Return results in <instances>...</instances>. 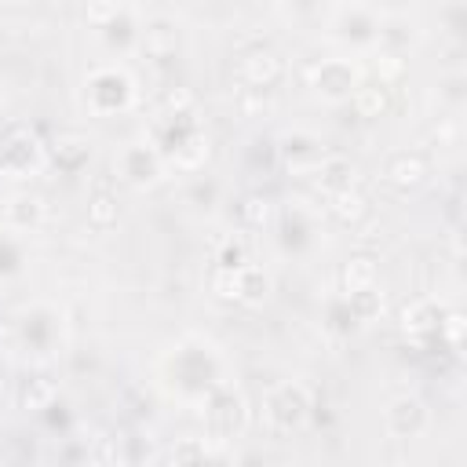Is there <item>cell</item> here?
Wrapping results in <instances>:
<instances>
[{"mask_svg": "<svg viewBox=\"0 0 467 467\" xmlns=\"http://www.w3.org/2000/svg\"><path fill=\"white\" fill-rule=\"evenodd\" d=\"M237 77L248 84V88H263L270 91L274 84H281L285 77V58L281 51H274L270 44H248L237 58Z\"/></svg>", "mask_w": 467, "mask_h": 467, "instance_id": "8992f818", "label": "cell"}, {"mask_svg": "<svg viewBox=\"0 0 467 467\" xmlns=\"http://www.w3.org/2000/svg\"><path fill=\"white\" fill-rule=\"evenodd\" d=\"M208 285H212V292H215L219 299L237 303V299H241V266H237V270H230V266H212Z\"/></svg>", "mask_w": 467, "mask_h": 467, "instance_id": "cb8c5ba5", "label": "cell"}, {"mask_svg": "<svg viewBox=\"0 0 467 467\" xmlns=\"http://www.w3.org/2000/svg\"><path fill=\"white\" fill-rule=\"evenodd\" d=\"M372 73H376L379 84H390V80H398L405 73V58L394 47H379V55L372 58Z\"/></svg>", "mask_w": 467, "mask_h": 467, "instance_id": "4316f807", "label": "cell"}, {"mask_svg": "<svg viewBox=\"0 0 467 467\" xmlns=\"http://www.w3.org/2000/svg\"><path fill=\"white\" fill-rule=\"evenodd\" d=\"M84 15H88V22H91V26L106 29L113 18H120V15H124V4H120V0H88V4H84Z\"/></svg>", "mask_w": 467, "mask_h": 467, "instance_id": "f546056e", "label": "cell"}, {"mask_svg": "<svg viewBox=\"0 0 467 467\" xmlns=\"http://www.w3.org/2000/svg\"><path fill=\"white\" fill-rule=\"evenodd\" d=\"M310 179H314V186L328 197L332 190H343V186L354 182V164H350L347 157H339V153H325V157L317 161V168L310 171Z\"/></svg>", "mask_w": 467, "mask_h": 467, "instance_id": "9a60e30c", "label": "cell"}, {"mask_svg": "<svg viewBox=\"0 0 467 467\" xmlns=\"http://www.w3.org/2000/svg\"><path fill=\"white\" fill-rule=\"evenodd\" d=\"M274 219V201L266 193H244L237 201V223L244 230H263Z\"/></svg>", "mask_w": 467, "mask_h": 467, "instance_id": "7402d4cb", "label": "cell"}, {"mask_svg": "<svg viewBox=\"0 0 467 467\" xmlns=\"http://www.w3.org/2000/svg\"><path fill=\"white\" fill-rule=\"evenodd\" d=\"M84 102L95 117H113V113H124L131 102H135V84L124 69H95L84 84Z\"/></svg>", "mask_w": 467, "mask_h": 467, "instance_id": "7a4b0ae2", "label": "cell"}, {"mask_svg": "<svg viewBox=\"0 0 467 467\" xmlns=\"http://www.w3.org/2000/svg\"><path fill=\"white\" fill-rule=\"evenodd\" d=\"M117 215H120L117 193H113L106 182H99V186L91 190V197H88V223L99 226V230H106V226L117 223Z\"/></svg>", "mask_w": 467, "mask_h": 467, "instance_id": "44dd1931", "label": "cell"}, {"mask_svg": "<svg viewBox=\"0 0 467 467\" xmlns=\"http://www.w3.org/2000/svg\"><path fill=\"white\" fill-rule=\"evenodd\" d=\"M204 423H208V434L212 441H230L244 431L248 423V409H244V398L237 390H230L226 383H219L208 398H204Z\"/></svg>", "mask_w": 467, "mask_h": 467, "instance_id": "277c9868", "label": "cell"}, {"mask_svg": "<svg viewBox=\"0 0 467 467\" xmlns=\"http://www.w3.org/2000/svg\"><path fill=\"white\" fill-rule=\"evenodd\" d=\"M387 431L394 438H416V434H423L427 431V405L420 398H409V394L394 398L390 409H387Z\"/></svg>", "mask_w": 467, "mask_h": 467, "instance_id": "4fadbf2b", "label": "cell"}, {"mask_svg": "<svg viewBox=\"0 0 467 467\" xmlns=\"http://www.w3.org/2000/svg\"><path fill=\"white\" fill-rule=\"evenodd\" d=\"M120 175L131 186H153L161 175V153L150 142H135L120 153Z\"/></svg>", "mask_w": 467, "mask_h": 467, "instance_id": "7c38bea8", "label": "cell"}, {"mask_svg": "<svg viewBox=\"0 0 467 467\" xmlns=\"http://www.w3.org/2000/svg\"><path fill=\"white\" fill-rule=\"evenodd\" d=\"M379 310H383V296H379L376 285H368L361 292H347V314L354 321H376Z\"/></svg>", "mask_w": 467, "mask_h": 467, "instance_id": "603a6c76", "label": "cell"}, {"mask_svg": "<svg viewBox=\"0 0 467 467\" xmlns=\"http://www.w3.org/2000/svg\"><path fill=\"white\" fill-rule=\"evenodd\" d=\"M288 4H296L299 11H310V7H314V0H288Z\"/></svg>", "mask_w": 467, "mask_h": 467, "instance_id": "1f68e13d", "label": "cell"}, {"mask_svg": "<svg viewBox=\"0 0 467 467\" xmlns=\"http://www.w3.org/2000/svg\"><path fill=\"white\" fill-rule=\"evenodd\" d=\"M244 263H248V248H244V241H241V237H223L219 248H215V266H230V270H237V266H244Z\"/></svg>", "mask_w": 467, "mask_h": 467, "instance_id": "f1b7e54d", "label": "cell"}, {"mask_svg": "<svg viewBox=\"0 0 467 467\" xmlns=\"http://www.w3.org/2000/svg\"><path fill=\"white\" fill-rule=\"evenodd\" d=\"M150 146L182 171H193L208 161V135L193 113H161L150 124Z\"/></svg>", "mask_w": 467, "mask_h": 467, "instance_id": "6da1fadb", "label": "cell"}, {"mask_svg": "<svg viewBox=\"0 0 467 467\" xmlns=\"http://www.w3.org/2000/svg\"><path fill=\"white\" fill-rule=\"evenodd\" d=\"M44 164V142L29 128H11L0 139V171L7 179H29Z\"/></svg>", "mask_w": 467, "mask_h": 467, "instance_id": "5b68a950", "label": "cell"}, {"mask_svg": "<svg viewBox=\"0 0 467 467\" xmlns=\"http://www.w3.org/2000/svg\"><path fill=\"white\" fill-rule=\"evenodd\" d=\"M376 277H379V266H376V255H372V252H354V255L339 266V288H343V296L376 285Z\"/></svg>", "mask_w": 467, "mask_h": 467, "instance_id": "2e32d148", "label": "cell"}, {"mask_svg": "<svg viewBox=\"0 0 467 467\" xmlns=\"http://www.w3.org/2000/svg\"><path fill=\"white\" fill-rule=\"evenodd\" d=\"M266 288H270V277H266L259 266L244 263V266H241V299H237V303H263Z\"/></svg>", "mask_w": 467, "mask_h": 467, "instance_id": "d4e9b609", "label": "cell"}, {"mask_svg": "<svg viewBox=\"0 0 467 467\" xmlns=\"http://www.w3.org/2000/svg\"><path fill=\"white\" fill-rule=\"evenodd\" d=\"M142 51H146V58H153V62H164V58H171L175 51H179V33H175V26L171 22H164V18H157V22H150L146 29H142Z\"/></svg>", "mask_w": 467, "mask_h": 467, "instance_id": "ac0fdd59", "label": "cell"}, {"mask_svg": "<svg viewBox=\"0 0 467 467\" xmlns=\"http://www.w3.org/2000/svg\"><path fill=\"white\" fill-rule=\"evenodd\" d=\"M310 416V398L299 383H277L263 398V423L277 434H292L306 423Z\"/></svg>", "mask_w": 467, "mask_h": 467, "instance_id": "3957f363", "label": "cell"}, {"mask_svg": "<svg viewBox=\"0 0 467 467\" xmlns=\"http://www.w3.org/2000/svg\"><path fill=\"white\" fill-rule=\"evenodd\" d=\"M325 208H328V215H332L336 223H343V226H358V223H365L368 212H372L365 190L354 186V182L343 186V190H332V193L325 197Z\"/></svg>", "mask_w": 467, "mask_h": 467, "instance_id": "5bb4252c", "label": "cell"}, {"mask_svg": "<svg viewBox=\"0 0 467 467\" xmlns=\"http://www.w3.org/2000/svg\"><path fill=\"white\" fill-rule=\"evenodd\" d=\"M274 150H277V164H285L292 175H310V171L317 168V161L325 157L321 142L310 139V135H303V131L285 135L281 146H274Z\"/></svg>", "mask_w": 467, "mask_h": 467, "instance_id": "30bf717a", "label": "cell"}, {"mask_svg": "<svg viewBox=\"0 0 467 467\" xmlns=\"http://www.w3.org/2000/svg\"><path fill=\"white\" fill-rule=\"evenodd\" d=\"M4 219L15 230H36L44 223V197L40 193H15L4 204Z\"/></svg>", "mask_w": 467, "mask_h": 467, "instance_id": "e0dca14e", "label": "cell"}, {"mask_svg": "<svg viewBox=\"0 0 467 467\" xmlns=\"http://www.w3.org/2000/svg\"><path fill=\"white\" fill-rule=\"evenodd\" d=\"M310 88L321 91L332 102L350 99L354 88H358V69L350 62H343V58H325V62L310 66Z\"/></svg>", "mask_w": 467, "mask_h": 467, "instance_id": "ba28073f", "label": "cell"}, {"mask_svg": "<svg viewBox=\"0 0 467 467\" xmlns=\"http://www.w3.org/2000/svg\"><path fill=\"white\" fill-rule=\"evenodd\" d=\"M463 314L460 310H445L441 314V321H438V347H445V350H460L463 347Z\"/></svg>", "mask_w": 467, "mask_h": 467, "instance_id": "484cf974", "label": "cell"}, {"mask_svg": "<svg viewBox=\"0 0 467 467\" xmlns=\"http://www.w3.org/2000/svg\"><path fill=\"white\" fill-rule=\"evenodd\" d=\"M427 175H431V164H427L423 153L401 150V153H390L387 164H383V179H387V186L398 190V193H416V190L427 182Z\"/></svg>", "mask_w": 467, "mask_h": 467, "instance_id": "9c48e42d", "label": "cell"}, {"mask_svg": "<svg viewBox=\"0 0 467 467\" xmlns=\"http://www.w3.org/2000/svg\"><path fill=\"white\" fill-rule=\"evenodd\" d=\"M55 383L47 379V376H26L22 383H18V409H26V412H44V409H51V401H55Z\"/></svg>", "mask_w": 467, "mask_h": 467, "instance_id": "d6986e66", "label": "cell"}, {"mask_svg": "<svg viewBox=\"0 0 467 467\" xmlns=\"http://www.w3.org/2000/svg\"><path fill=\"white\" fill-rule=\"evenodd\" d=\"M15 266H18V248L7 237H0V270H15Z\"/></svg>", "mask_w": 467, "mask_h": 467, "instance_id": "4dcf8cb0", "label": "cell"}, {"mask_svg": "<svg viewBox=\"0 0 467 467\" xmlns=\"http://www.w3.org/2000/svg\"><path fill=\"white\" fill-rule=\"evenodd\" d=\"M354 109H358L361 117H368V120L383 117V113L390 109V88L379 84V80L358 84V88H354Z\"/></svg>", "mask_w": 467, "mask_h": 467, "instance_id": "ffe728a7", "label": "cell"}, {"mask_svg": "<svg viewBox=\"0 0 467 467\" xmlns=\"http://www.w3.org/2000/svg\"><path fill=\"white\" fill-rule=\"evenodd\" d=\"M44 153L51 157V164L58 171L77 175L88 164V157H91V142L80 131H58V135H51V142L44 146Z\"/></svg>", "mask_w": 467, "mask_h": 467, "instance_id": "8fae6325", "label": "cell"}, {"mask_svg": "<svg viewBox=\"0 0 467 467\" xmlns=\"http://www.w3.org/2000/svg\"><path fill=\"white\" fill-rule=\"evenodd\" d=\"M438 321H441V310L434 306V299H412L398 314V328L416 350H431V343L438 339Z\"/></svg>", "mask_w": 467, "mask_h": 467, "instance_id": "52a82bcc", "label": "cell"}, {"mask_svg": "<svg viewBox=\"0 0 467 467\" xmlns=\"http://www.w3.org/2000/svg\"><path fill=\"white\" fill-rule=\"evenodd\" d=\"M197 109V95L186 84H171L161 95V113H193Z\"/></svg>", "mask_w": 467, "mask_h": 467, "instance_id": "83f0119b", "label": "cell"}]
</instances>
